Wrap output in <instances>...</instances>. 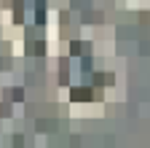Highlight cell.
<instances>
[{
    "label": "cell",
    "mask_w": 150,
    "mask_h": 148,
    "mask_svg": "<svg viewBox=\"0 0 150 148\" xmlns=\"http://www.w3.org/2000/svg\"><path fill=\"white\" fill-rule=\"evenodd\" d=\"M72 97H75V100H88V89H75Z\"/></svg>",
    "instance_id": "cell-1"
}]
</instances>
